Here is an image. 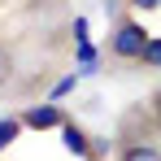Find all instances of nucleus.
Returning a JSON list of instances; mask_svg holds the SVG:
<instances>
[{"label":"nucleus","mask_w":161,"mask_h":161,"mask_svg":"<svg viewBox=\"0 0 161 161\" xmlns=\"http://www.w3.org/2000/svg\"><path fill=\"white\" fill-rule=\"evenodd\" d=\"M148 44H153V35L144 31V22H135V18H122V22L113 26V39H109V53L118 57V61H144V53H148Z\"/></svg>","instance_id":"f257e3e1"},{"label":"nucleus","mask_w":161,"mask_h":161,"mask_svg":"<svg viewBox=\"0 0 161 161\" xmlns=\"http://www.w3.org/2000/svg\"><path fill=\"white\" fill-rule=\"evenodd\" d=\"M22 122L35 126V131H53V126H65V113L57 105H31L26 113H22Z\"/></svg>","instance_id":"f03ea898"},{"label":"nucleus","mask_w":161,"mask_h":161,"mask_svg":"<svg viewBox=\"0 0 161 161\" xmlns=\"http://www.w3.org/2000/svg\"><path fill=\"white\" fill-rule=\"evenodd\" d=\"M61 139H65V148H70L74 157H96V148L87 144V135H83L74 122H65V126H61Z\"/></svg>","instance_id":"7ed1b4c3"},{"label":"nucleus","mask_w":161,"mask_h":161,"mask_svg":"<svg viewBox=\"0 0 161 161\" xmlns=\"http://www.w3.org/2000/svg\"><path fill=\"white\" fill-rule=\"evenodd\" d=\"M118 161H161V148L148 144V139H135V144H122V157Z\"/></svg>","instance_id":"20e7f679"},{"label":"nucleus","mask_w":161,"mask_h":161,"mask_svg":"<svg viewBox=\"0 0 161 161\" xmlns=\"http://www.w3.org/2000/svg\"><path fill=\"white\" fill-rule=\"evenodd\" d=\"M22 126H26L22 118H0V153H4V148L18 139V131H22Z\"/></svg>","instance_id":"39448f33"},{"label":"nucleus","mask_w":161,"mask_h":161,"mask_svg":"<svg viewBox=\"0 0 161 161\" xmlns=\"http://www.w3.org/2000/svg\"><path fill=\"white\" fill-rule=\"evenodd\" d=\"M9 79H13V53H9V48L0 44V87H4Z\"/></svg>","instance_id":"423d86ee"},{"label":"nucleus","mask_w":161,"mask_h":161,"mask_svg":"<svg viewBox=\"0 0 161 161\" xmlns=\"http://www.w3.org/2000/svg\"><path fill=\"white\" fill-rule=\"evenodd\" d=\"M144 65H161V39L148 44V53H144Z\"/></svg>","instance_id":"0eeeda50"},{"label":"nucleus","mask_w":161,"mask_h":161,"mask_svg":"<svg viewBox=\"0 0 161 161\" xmlns=\"http://www.w3.org/2000/svg\"><path fill=\"white\" fill-rule=\"evenodd\" d=\"M65 92H74V74H70V79H61V83L53 87V100H57V96H65Z\"/></svg>","instance_id":"6e6552de"},{"label":"nucleus","mask_w":161,"mask_h":161,"mask_svg":"<svg viewBox=\"0 0 161 161\" xmlns=\"http://www.w3.org/2000/svg\"><path fill=\"white\" fill-rule=\"evenodd\" d=\"M126 4H135V9H144V13H153V9H161V0H126Z\"/></svg>","instance_id":"1a4fd4ad"},{"label":"nucleus","mask_w":161,"mask_h":161,"mask_svg":"<svg viewBox=\"0 0 161 161\" xmlns=\"http://www.w3.org/2000/svg\"><path fill=\"white\" fill-rule=\"evenodd\" d=\"M153 118H157V122H161V92H157V96H153Z\"/></svg>","instance_id":"9d476101"}]
</instances>
